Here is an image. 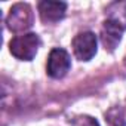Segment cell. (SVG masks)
<instances>
[{"label":"cell","instance_id":"6da1fadb","mask_svg":"<svg viewBox=\"0 0 126 126\" xmlns=\"http://www.w3.org/2000/svg\"><path fill=\"white\" fill-rule=\"evenodd\" d=\"M39 46H40L39 36L34 33H27L14 37L9 43V50L15 58L21 61H31L36 56Z\"/></svg>","mask_w":126,"mask_h":126},{"label":"cell","instance_id":"7a4b0ae2","mask_svg":"<svg viewBox=\"0 0 126 126\" xmlns=\"http://www.w3.org/2000/svg\"><path fill=\"white\" fill-rule=\"evenodd\" d=\"M8 28L14 33L25 31L33 25V11L27 3H16L11 8L6 18Z\"/></svg>","mask_w":126,"mask_h":126},{"label":"cell","instance_id":"3957f363","mask_svg":"<svg viewBox=\"0 0 126 126\" xmlns=\"http://www.w3.org/2000/svg\"><path fill=\"white\" fill-rule=\"evenodd\" d=\"M71 67V59L67 50L55 47L47 58V74L52 79H62Z\"/></svg>","mask_w":126,"mask_h":126},{"label":"cell","instance_id":"277c9868","mask_svg":"<svg viewBox=\"0 0 126 126\" xmlns=\"http://www.w3.org/2000/svg\"><path fill=\"white\" fill-rule=\"evenodd\" d=\"M96 36L92 31L80 33L73 40V52L77 59L89 61L96 53Z\"/></svg>","mask_w":126,"mask_h":126},{"label":"cell","instance_id":"5b68a950","mask_svg":"<svg viewBox=\"0 0 126 126\" xmlns=\"http://www.w3.org/2000/svg\"><path fill=\"white\" fill-rule=\"evenodd\" d=\"M123 33H125V25L120 21L113 19V18L107 19L102 25V33H101V40H102V45L105 46V49L114 50V47L120 42Z\"/></svg>","mask_w":126,"mask_h":126},{"label":"cell","instance_id":"8992f818","mask_svg":"<svg viewBox=\"0 0 126 126\" xmlns=\"http://www.w3.org/2000/svg\"><path fill=\"white\" fill-rule=\"evenodd\" d=\"M67 5L64 2H40L39 3V14L43 22H56L64 18Z\"/></svg>","mask_w":126,"mask_h":126},{"label":"cell","instance_id":"52a82bcc","mask_svg":"<svg viewBox=\"0 0 126 126\" xmlns=\"http://www.w3.org/2000/svg\"><path fill=\"white\" fill-rule=\"evenodd\" d=\"M107 120L113 125V126H125L126 120H125V114L123 110L120 107H111L107 113H105Z\"/></svg>","mask_w":126,"mask_h":126},{"label":"cell","instance_id":"ba28073f","mask_svg":"<svg viewBox=\"0 0 126 126\" xmlns=\"http://www.w3.org/2000/svg\"><path fill=\"white\" fill-rule=\"evenodd\" d=\"M77 125L79 126H99L98 122L94 117H91V116H82V117H79L77 119Z\"/></svg>","mask_w":126,"mask_h":126}]
</instances>
